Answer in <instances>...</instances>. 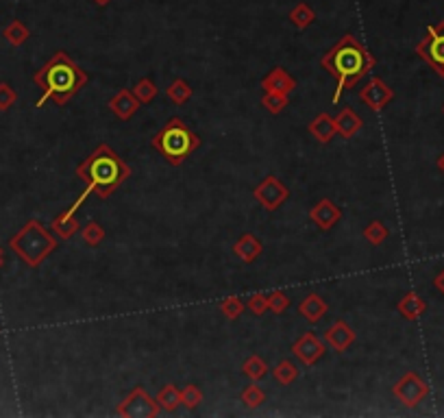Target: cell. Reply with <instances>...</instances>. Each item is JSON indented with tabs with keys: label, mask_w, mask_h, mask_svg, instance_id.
Instances as JSON below:
<instances>
[{
	"label": "cell",
	"mask_w": 444,
	"mask_h": 418,
	"mask_svg": "<svg viewBox=\"0 0 444 418\" xmlns=\"http://www.w3.org/2000/svg\"><path fill=\"white\" fill-rule=\"evenodd\" d=\"M299 311L309 325H316L322 320L324 314L329 311V305L324 303V298H320L318 294H307L299 305Z\"/></svg>",
	"instance_id": "cell-17"
},
{
	"label": "cell",
	"mask_w": 444,
	"mask_h": 418,
	"mask_svg": "<svg viewBox=\"0 0 444 418\" xmlns=\"http://www.w3.org/2000/svg\"><path fill=\"white\" fill-rule=\"evenodd\" d=\"M94 3H96L98 7H107V5L111 3V0H94Z\"/></svg>",
	"instance_id": "cell-40"
},
{
	"label": "cell",
	"mask_w": 444,
	"mask_h": 418,
	"mask_svg": "<svg viewBox=\"0 0 444 418\" xmlns=\"http://www.w3.org/2000/svg\"><path fill=\"white\" fill-rule=\"evenodd\" d=\"M261 104L270 113H281L288 107V96L286 94H268V92H266L263 98H261Z\"/></svg>",
	"instance_id": "cell-32"
},
{
	"label": "cell",
	"mask_w": 444,
	"mask_h": 418,
	"mask_svg": "<svg viewBox=\"0 0 444 418\" xmlns=\"http://www.w3.org/2000/svg\"><path fill=\"white\" fill-rule=\"evenodd\" d=\"M309 133L320 142V144H327L331 142V138L335 136V122H333V118L329 113H320L316 116L312 122H309Z\"/></svg>",
	"instance_id": "cell-20"
},
{
	"label": "cell",
	"mask_w": 444,
	"mask_h": 418,
	"mask_svg": "<svg viewBox=\"0 0 444 418\" xmlns=\"http://www.w3.org/2000/svg\"><path fill=\"white\" fill-rule=\"evenodd\" d=\"M133 92V96L138 98V102H151L155 96H157V85H155V81H151V79H142L136 87L131 89Z\"/></svg>",
	"instance_id": "cell-29"
},
{
	"label": "cell",
	"mask_w": 444,
	"mask_h": 418,
	"mask_svg": "<svg viewBox=\"0 0 444 418\" xmlns=\"http://www.w3.org/2000/svg\"><path fill=\"white\" fill-rule=\"evenodd\" d=\"M248 309L257 314V316H261V314L268 309V296H263V294H255V296H250L248 298Z\"/></svg>",
	"instance_id": "cell-37"
},
{
	"label": "cell",
	"mask_w": 444,
	"mask_h": 418,
	"mask_svg": "<svg viewBox=\"0 0 444 418\" xmlns=\"http://www.w3.org/2000/svg\"><path fill=\"white\" fill-rule=\"evenodd\" d=\"M18 100L16 89H13L9 83H0V111H7L9 107H13V102Z\"/></svg>",
	"instance_id": "cell-36"
},
{
	"label": "cell",
	"mask_w": 444,
	"mask_h": 418,
	"mask_svg": "<svg viewBox=\"0 0 444 418\" xmlns=\"http://www.w3.org/2000/svg\"><path fill=\"white\" fill-rule=\"evenodd\" d=\"M166 96L174 102V104H183L192 98V87L189 83H185L183 79H174L168 89H166Z\"/></svg>",
	"instance_id": "cell-26"
},
{
	"label": "cell",
	"mask_w": 444,
	"mask_h": 418,
	"mask_svg": "<svg viewBox=\"0 0 444 418\" xmlns=\"http://www.w3.org/2000/svg\"><path fill=\"white\" fill-rule=\"evenodd\" d=\"M438 170H440V172L444 174V153H442V155L438 157Z\"/></svg>",
	"instance_id": "cell-39"
},
{
	"label": "cell",
	"mask_w": 444,
	"mask_h": 418,
	"mask_svg": "<svg viewBox=\"0 0 444 418\" xmlns=\"http://www.w3.org/2000/svg\"><path fill=\"white\" fill-rule=\"evenodd\" d=\"M296 87V79L286 70V68H272L266 77L261 79V89L268 94H290Z\"/></svg>",
	"instance_id": "cell-13"
},
{
	"label": "cell",
	"mask_w": 444,
	"mask_h": 418,
	"mask_svg": "<svg viewBox=\"0 0 444 418\" xmlns=\"http://www.w3.org/2000/svg\"><path fill=\"white\" fill-rule=\"evenodd\" d=\"M9 248L28 266L37 268L57 248V240L39 220H28L9 240Z\"/></svg>",
	"instance_id": "cell-5"
},
{
	"label": "cell",
	"mask_w": 444,
	"mask_h": 418,
	"mask_svg": "<svg viewBox=\"0 0 444 418\" xmlns=\"http://www.w3.org/2000/svg\"><path fill=\"white\" fill-rule=\"evenodd\" d=\"M3 37L11 44V46H22V44L31 37V31L22 20H11L5 28H3Z\"/></svg>",
	"instance_id": "cell-22"
},
{
	"label": "cell",
	"mask_w": 444,
	"mask_h": 418,
	"mask_svg": "<svg viewBox=\"0 0 444 418\" xmlns=\"http://www.w3.org/2000/svg\"><path fill=\"white\" fill-rule=\"evenodd\" d=\"M388 233H390L388 227L383 225L381 220H373V222H370V225L364 229V237H366V240H368L370 244H375V246H379L383 240H386Z\"/></svg>",
	"instance_id": "cell-28"
},
{
	"label": "cell",
	"mask_w": 444,
	"mask_h": 418,
	"mask_svg": "<svg viewBox=\"0 0 444 418\" xmlns=\"http://www.w3.org/2000/svg\"><path fill=\"white\" fill-rule=\"evenodd\" d=\"M442 111H444V107H442Z\"/></svg>",
	"instance_id": "cell-42"
},
{
	"label": "cell",
	"mask_w": 444,
	"mask_h": 418,
	"mask_svg": "<svg viewBox=\"0 0 444 418\" xmlns=\"http://www.w3.org/2000/svg\"><path fill=\"white\" fill-rule=\"evenodd\" d=\"M314 20H316V13L307 3H299L296 7H292V11H290V22L296 28H307Z\"/></svg>",
	"instance_id": "cell-24"
},
{
	"label": "cell",
	"mask_w": 444,
	"mask_h": 418,
	"mask_svg": "<svg viewBox=\"0 0 444 418\" xmlns=\"http://www.w3.org/2000/svg\"><path fill=\"white\" fill-rule=\"evenodd\" d=\"M434 286H436V288H438V290H440V292L444 294V271H442V273H440V275L436 277V281H434Z\"/></svg>",
	"instance_id": "cell-38"
},
{
	"label": "cell",
	"mask_w": 444,
	"mask_h": 418,
	"mask_svg": "<svg viewBox=\"0 0 444 418\" xmlns=\"http://www.w3.org/2000/svg\"><path fill=\"white\" fill-rule=\"evenodd\" d=\"M320 66L327 70L331 77L337 79V89L333 94V102H337L344 89L358 83L364 74L375 66V57L370 55L351 33H346L327 55L320 59Z\"/></svg>",
	"instance_id": "cell-3"
},
{
	"label": "cell",
	"mask_w": 444,
	"mask_h": 418,
	"mask_svg": "<svg viewBox=\"0 0 444 418\" xmlns=\"http://www.w3.org/2000/svg\"><path fill=\"white\" fill-rule=\"evenodd\" d=\"M0 266H3V248H0Z\"/></svg>",
	"instance_id": "cell-41"
},
{
	"label": "cell",
	"mask_w": 444,
	"mask_h": 418,
	"mask_svg": "<svg viewBox=\"0 0 444 418\" xmlns=\"http://www.w3.org/2000/svg\"><path fill=\"white\" fill-rule=\"evenodd\" d=\"M33 81L41 89V98L35 102V107H44L46 100H55L59 107H64L79 89L87 85L90 77L83 68L72 62L68 53L59 51L33 74Z\"/></svg>",
	"instance_id": "cell-1"
},
{
	"label": "cell",
	"mask_w": 444,
	"mask_h": 418,
	"mask_svg": "<svg viewBox=\"0 0 444 418\" xmlns=\"http://www.w3.org/2000/svg\"><path fill=\"white\" fill-rule=\"evenodd\" d=\"M220 309H222V314H225V316H227L229 320H235L238 316H242V311H244V303L240 301V298L231 296V298H227V301L220 305Z\"/></svg>",
	"instance_id": "cell-34"
},
{
	"label": "cell",
	"mask_w": 444,
	"mask_h": 418,
	"mask_svg": "<svg viewBox=\"0 0 444 418\" xmlns=\"http://www.w3.org/2000/svg\"><path fill=\"white\" fill-rule=\"evenodd\" d=\"M157 403H159V408H161V410L174 412L176 408L181 406V392L176 390V388H174L172 383H168V385L161 388V392L157 394Z\"/></svg>",
	"instance_id": "cell-25"
},
{
	"label": "cell",
	"mask_w": 444,
	"mask_h": 418,
	"mask_svg": "<svg viewBox=\"0 0 444 418\" xmlns=\"http://www.w3.org/2000/svg\"><path fill=\"white\" fill-rule=\"evenodd\" d=\"M416 53L440 77H444V20L434 26H427V35L418 42Z\"/></svg>",
	"instance_id": "cell-6"
},
{
	"label": "cell",
	"mask_w": 444,
	"mask_h": 418,
	"mask_svg": "<svg viewBox=\"0 0 444 418\" xmlns=\"http://www.w3.org/2000/svg\"><path fill=\"white\" fill-rule=\"evenodd\" d=\"M392 392L405 408H416L420 401H425L429 397V385L425 383V379L420 375H416V372L409 370L396 381V385L392 388Z\"/></svg>",
	"instance_id": "cell-7"
},
{
	"label": "cell",
	"mask_w": 444,
	"mask_h": 418,
	"mask_svg": "<svg viewBox=\"0 0 444 418\" xmlns=\"http://www.w3.org/2000/svg\"><path fill=\"white\" fill-rule=\"evenodd\" d=\"M201 401H203V392L198 390V385L189 383L185 390H181V406H185L187 410H194Z\"/></svg>",
	"instance_id": "cell-33"
},
{
	"label": "cell",
	"mask_w": 444,
	"mask_h": 418,
	"mask_svg": "<svg viewBox=\"0 0 444 418\" xmlns=\"http://www.w3.org/2000/svg\"><path fill=\"white\" fill-rule=\"evenodd\" d=\"M288 305H290V298H288L286 292L275 290V292L268 294V309H272L275 314H284Z\"/></svg>",
	"instance_id": "cell-35"
},
{
	"label": "cell",
	"mask_w": 444,
	"mask_h": 418,
	"mask_svg": "<svg viewBox=\"0 0 444 418\" xmlns=\"http://www.w3.org/2000/svg\"><path fill=\"white\" fill-rule=\"evenodd\" d=\"M151 146L161 153L170 166H181V163L201 146V138L192 131L181 118H170L157 136L151 140Z\"/></svg>",
	"instance_id": "cell-4"
},
{
	"label": "cell",
	"mask_w": 444,
	"mask_h": 418,
	"mask_svg": "<svg viewBox=\"0 0 444 418\" xmlns=\"http://www.w3.org/2000/svg\"><path fill=\"white\" fill-rule=\"evenodd\" d=\"M324 342H327L335 353H344L355 342V331L344 320H335L329 329L324 331Z\"/></svg>",
	"instance_id": "cell-14"
},
{
	"label": "cell",
	"mask_w": 444,
	"mask_h": 418,
	"mask_svg": "<svg viewBox=\"0 0 444 418\" xmlns=\"http://www.w3.org/2000/svg\"><path fill=\"white\" fill-rule=\"evenodd\" d=\"M131 174V168L120 155H115L107 144L94 148L92 155H87L79 166L77 176L85 183V190L96 194L98 199L107 201L115 188H120Z\"/></svg>",
	"instance_id": "cell-2"
},
{
	"label": "cell",
	"mask_w": 444,
	"mask_h": 418,
	"mask_svg": "<svg viewBox=\"0 0 444 418\" xmlns=\"http://www.w3.org/2000/svg\"><path fill=\"white\" fill-rule=\"evenodd\" d=\"M360 100L366 104V107H370L373 111H377V109H383L386 104L394 98V92L392 89L383 83L379 77H375V79H370L362 89H360Z\"/></svg>",
	"instance_id": "cell-10"
},
{
	"label": "cell",
	"mask_w": 444,
	"mask_h": 418,
	"mask_svg": "<svg viewBox=\"0 0 444 418\" xmlns=\"http://www.w3.org/2000/svg\"><path fill=\"white\" fill-rule=\"evenodd\" d=\"M242 403L246 408H259L261 403H266V392L257 385H246L242 392Z\"/></svg>",
	"instance_id": "cell-31"
},
{
	"label": "cell",
	"mask_w": 444,
	"mask_h": 418,
	"mask_svg": "<svg viewBox=\"0 0 444 418\" xmlns=\"http://www.w3.org/2000/svg\"><path fill=\"white\" fill-rule=\"evenodd\" d=\"M255 199L263 205V209H268V212H275L277 207H281L286 203V199L290 197L288 188L279 181L277 176H266L263 181L255 188Z\"/></svg>",
	"instance_id": "cell-9"
},
{
	"label": "cell",
	"mask_w": 444,
	"mask_h": 418,
	"mask_svg": "<svg viewBox=\"0 0 444 418\" xmlns=\"http://www.w3.org/2000/svg\"><path fill=\"white\" fill-rule=\"evenodd\" d=\"M81 237H83V242L87 244V246H98L100 244V240L105 237V229H102L98 222H87V225L83 227V233H81Z\"/></svg>",
	"instance_id": "cell-30"
},
{
	"label": "cell",
	"mask_w": 444,
	"mask_h": 418,
	"mask_svg": "<svg viewBox=\"0 0 444 418\" xmlns=\"http://www.w3.org/2000/svg\"><path fill=\"white\" fill-rule=\"evenodd\" d=\"M309 216H312V220L322 231H329L340 220L342 212H340V207H335L329 199H322V201H318V205L312 209V214H309Z\"/></svg>",
	"instance_id": "cell-16"
},
{
	"label": "cell",
	"mask_w": 444,
	"mask_h": 418,
	"mask_svg": "<svg viewBox=\"0 0 444 418\" xmlns=\"http://www.w3.org/2000/svg\"><path fill=\"white\" fill-rule=\"evenodd\" d=\"M396 309H398V314H401L403 318H407V320H416V318H420L423 314H425L427 303L423 301V298H420L418 294L407 292V294L401 298V301H398Z\"/></svg>",
	"instance_id": "cell-21"
},
{
	"label": "cell",
	"mask_w": 444,
	"mask_h": 418,
	"mask_svg": "<svg viewBox=\"0 0 444 418\" xmlns=\"http://www.w3.org/2000/svg\"><path fill=\"white\" fill-rule=\"evenodd\" d=\"M261 251H263V246H261V242L257 240V237H255L253 233L242 235L240 240L235 242V246H233V253H235V255H238L244 264L255 262V260L261 255Z\"/></svg>",
	"instance_id": "cell-19"
},
{
	"label": "cell",
	"mask_w": 444,
	"mask_h": 418,
	"mask_svg": "<svg viewBox=\"0 0 444 418\" xmlns=\"http://www.w3.org/2000/svg\"><path fill=\"white\" fill-rule=\"evenodd\" d=\"M120 416H157L159 414V403L157 399H151L146 394L144 388H136L118 408Z\"/></svg>",
	"instance_id": "cell-8"
},
{
	"label": "cell",
	"mask_w": 444,
	"mask_h": 418,
	"mask_svg": "<svg viewBox=\"0 0 444 418\" xmlns=\"http://www.w3.org/2000/svg\"><path fill=\"white\" fill-rule=\"evenodd\" d=\"M87 194H92L90 190H83L81 192V197L74 201V205L68 209V212H64V214H59L55 220H53V225H50V229L59 235V237H64V240H70V237L79 231V222H77V209L85 203V199H87Z\"/></svg>",
	"instance_id": "cell-12"
},
{
	"label": "cell",
	"mask_w": 444,
	"mask_h": 418,
	"mask_svg": "<svg viewBox=\"0 0 444 418\" xmlns=\"http://www.w3.org/2000/svg\"><path fill=\"white\" fill-rule=\"evenodd\" d=\"M138 107H140V102L136 96H133L131 89H120V92L109 100V109L118 120H129V118L138 111Z\"/></svg>",
	"instance_id": "cell-15"
},
{
	"label": "cell",
	"mask_w": 444,
	"mask_h": 418,
	"mask_svg": "<svg viewBox=\"0 0 444 418\" xmlns=\"http://www.w3.org/2000/svg\"><path fill=\"white\" fill-rule=\"evenodd\" d=\"M292 351H294V355L299 357V360L305 366H314L320 360V357L324 355V345L316 338L314 331H307V334H303L299 340L294 342Z\"/></svg>",
	"instance_id": "cell-11"
},
{
	"label": "cell",
	"mask_w": 444,
	"mask_h": 418,
	"mask_svg": "<svg viewBox=\"0 0 444 418\" xmlns=\"http://www.w3.org/2000/svg\"><path fill=\"white\" fill-rule=\"evenodd\" d=\"M242 372L253 381H257V379H263L266 375H268V364H266L259 355H250L242 366Z\"/></svg>",
	"instance_id": "cell-27"
},
{
	"label": "cell",
	"mask_w": 444,
	"mask_h": 418,
	"mask_svg": "<svg viewBox=\"0 0 444 418\" xmlns=\"http://www.w3.org/2000/svg\"><path fill=\"white\" fill-rule=\"evenodd\" d=\"M333 122H335V133H340L344 140H351L364 125L362 118L355 113L351 107H344L342 111H340L337 118H333Z\"/></svg>",
	"instance_id": "cell-18"
},
{
	"label": "cell",
	"mask_w": 444,
	"mask_h": 418,
	"mask_svg": "<svg viewBox=\"0 0 444 418\" xmlns=\"http://www.w3.org/2000/svg\"><path fill=\"white\" fill-rule=\"evenodd\" d=\"M272 377L281 385H290L299 379V368H296V364L290 360H281L277 364V368H272Z\"/></svg>",
	"instance_id": "cell-23"
}]
</instances>
